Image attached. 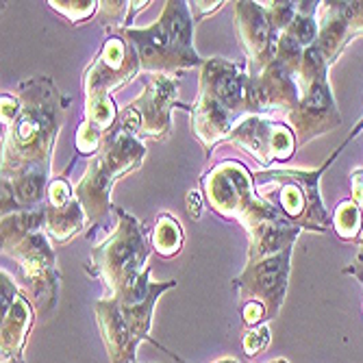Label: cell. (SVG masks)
<instances>
[{
    "label": "cell",
    "instance_id": "cell-1",
    "mask_svg": "<svg viewBox=\"0 0 363 363\" xmlns=\"http://www.w3.org/2000/svg\"><path fill=\"white\" fill-rule=\"evenodd\" d=\"M28 324H30V313L24 305L18 303L11 311H7L3 322V357L5 354L9 357L20 350L28 331Z\"/></svg>",
    "mask_w": 363,
    "mask_h": 363
},
{
    "label": "cell",
    "instance_id": "cell-2",
    "mask_svg": "<svg viewBox=\"0 0 363 363\" xmlns=\"http://www.w3.org/2000/svg\"><path fill=\"white\" fill-rule=\"evenodd\" d=\"M335 228H337V233L344 238V240H350L359 233V228H361V213L357 209L354 203L346 201L340 205L337 213H335Z\"/></svg>",
    "mask_w": 363,
    "mask_h": 363
},
{
    "label": "cell",
    "instance_id": "cell-3",
    "mask_svg": "<svg viewBox=\"0 0 363 363\" xmlns=\"http://www.w3.org/2000/svg\"><path fill=\"white\" fill-rule=\"evenodd\" d=\"M294 33H296V42L298 44H311L315 40V22L311 18H298L294 22Z\"/></svg>",
    "mask_w": 363,
    "mask_h": 363
},
{
    "label": "cell",
    "instance_id": "cell-4",
    "mask_svg": "<svg viewBox=\"0 0 363 363\" xmlns=\"http://www.w3.org/2000/svg\"><path fill=\"white\" fill-rule=\"evenodd\" d=\"M268 342H270V333H268V328L263 326V328H259V331H255V333H248V335H246V340H244V348H246V352H248V354H257L261 348H266V346H268Z\"/></svg>",
    "mask_w": 363,
    "mask_h": 363
},
{
    "label": "cell",
    "instance_id": "cell-5",
    "mask_svg": "<svg viewBox=\"0 0 363 363\" xmlns=\"http://www.w3.org/2000/svg\"><path fill=\"white\" fill-rule=\"evenodd\" d=\"M263 318V307L259 305V303H250L248 307H246V311H244V320L248 322V324H255V322H259Z\"/></svg>",
    "mask_w": 363,
    "mask_h": 363
},
{
    "label": "cell",
    "instance_id": "cell-6",
    "mask_svg": "<svg viewBox=\"0 0 363 363\" xmlns=\"http://www.w3.org/2000/svg\"><path fill=\"white\" fill-rule=\"evenodd\" d=\"M346 272H352V274H357L363 281V244H361V250H359V257L354 261V266L350 270H346Z\"/></svg>",
    "mask_w": 363,
    "mask_h": 363
},
{
    "label": "cell",
    "instance_id": "cell-7",
    "mask_svg": "<svg viewBox=\"0 0 363 363\" xmlns=\"http://www.w3.org/2000/svg\"><path fill=\"white\" fill-rule=\"evenodd\" d=\"M272 363H287V361H283V359H277V361H272Z\"/></svg>",
    "mask_w": 363,
    "mask_h": 363
}]
</instances>
